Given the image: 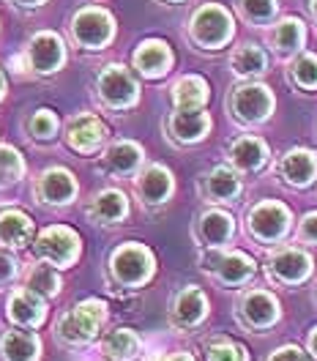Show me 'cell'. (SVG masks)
Listing matches in <instances>:
<instances>
[{"instance_id":"cell-9","label":"cell","mask_w":317,"mask_h":361,"mask_svg":"<svg viewBox=\"0 0 317 361\" xmlns=\"http://www.w3.org/2000/svg\"><path fill=\"white\" fill-rule=\"evenodd\" d=\"M203 263V269L211 271L216 276V282L225 285V288H244L257 274V263L247 252H238V249H230V252L213 249L211 255H205Z\"/></svg>"},{"instance_id":"cell-40","label":"cell","mask_w":317,"mask_h":361,"mask_svg":"<svg viewBox=\"0 0 317 361\" xmlns=\"http://www.w3.org/2000/svg\"><path fill=\"white\" fill-rule=\"evenodd\" d=\"M14 276H17V260H14L8 252L0 249V288L8 285Z\"/></svg>"},{"instance_id":"cell-42","label":"cell","mask_w":317,"mask_h":361,"mask_svg":"<svg viewBox=\"0 0 317 361\" xmlns=\"http://www.w3.org/2000/svg\"><path fill=\"white\" fill-rule=\"evenodd\" d=\"M161 361H197L192 353H186V350H178V353H170V356H164Z\"/></svg>"},{"instance_id":"cell-7","label":"cell","mask_w":317,"mask_h":361,"mask_svg":"<svg viewBox=\"0 0 317 361\" xmlns=\"http://www.w3.org/2000/svg\"><path fill=\"white\" fill-rule=\"evenodd\" d=\"M96 93L101 104L110 110H129L139 102V85H137L135 74L120 63H110L101 68L96 80Z\"/></svg>"},{"instance_id":"cell-21","label":"cell","mask_w":317,"mask_h":361,"mask_svg":"<svg viewBox=\"0 0 317 361\" xmlns=\"http://www.w3.org/2000/svg\"><path fill=\"white\" fill-rule=\"evenodd\" d=\"M279 176L287 186L306 189L317 180V154L309 148H293L279 159Z\"/></svg>"},{"instance_id":"cell-35","label":"cell","mask_w":317,"mask_h":361,"mask_svg":"<svg viewBox=\"0 0 317 361\" xmlns=\"http://www.w3.org/2000/svg\"><path fill=\"white\" fill-rule=\"evenodd\" d=\"M205 361H249V353L232 339L216 337L205 345Z\"/></svg>"},{"instance_id":"cell-8","label":"cell","mask_w":317,"mask_h":361,"mask_svg":"<svg viewBox=\"0 0 317 361\" xmlns=\"http://www.w3.org/2000/svg\"><path fill=\"white\" fill-rule=\"evenodd\" d=\"M312 269H315V260L301 247L273 249L268 260H266V276L273 285H285V288L304 285L312 276Z\"/></svg>"},{"instance_id":"cell-45","label":"cell","mask_w":317,"mask_h":361,"mask_svg":"<svg viewBox=\"0 0 317 361\" xmlns=\"http://www.w3.org/2000/svg\"><path fill=\"white\" fill-rule=\"evenodd\" d=\"M309 11H312V17L317 20V0H312V6H309Z\"/></svg>"},{"instance_id":"cell-31","label":"cell","mask_w":317,"mask_h":361,"mask_svg":"<svg viewBox=\"0 0 317 361\" xmlns=\"http://www.w3.org/2000/svg\"><path fill=\"white\" fill-rule=\"evenodd\" d=\"M304 42H306V27H304L301 20L287 17V20L273 25L271 47L279 55H293V52H298V49L304 47Z\"/></svg>"},{"instance_id":"cell-13","label":"cell","mask_w":317,"mask_h":361,"mask_svg":"<svg viewBox=\"0 0 317 361\" xmlns=\"http://www.w3.org/2000/svg\"><path fill=\"white\" fill-rule=\"evenodd\" d=\"M107 126L93 113L71 115L66 121V145L77 154H96L107 142Z\"/></svg>"},{"instance_id":"cell-1","label":"cell","mask_w":317,"mask_h":361,"mask_svg":"<svg viewBox=\"0 0 317 361\" xmlns=\"http://www.w3.org/2000/svg\"><path fill=\"white\" fill-rule=\"evenodd\" d=\"M110 320V307L101 298H85L66 310L55 323V334L68 348H85L101 337V329Z\"/></svg>"},{"instance_id":"cell-27","label":"cell","mask_w":317,"mask_h":361,"mask_svg":"<svg viewBox=\"0 0 317 361\" xmlns=\"http://www.w3.org/2000/svg\"><path fill=\"white\" fill-rule=\"evenodd\" d=\"M241 176L227 164L213 167L203 180V192L211 203H235L241 197Z\"/></svg>"},{"instance_id":"cell-39","label":"cell","mask_w":317,"mask_h":361,"mask_svg":"<svg viewBox=\"0 0 317 361\" xmlns=\"http://www.w3.org/2000/svg\"><path fill=\"white\" fill-rule=\"evenodd\" d=\"M266 361H309V353H304V350L295 348V345H282V348H276Z\"/></svg>"},{"instance_id":"cell-14","label":"cell","mask_w":317,"mask_h":361,"mask_svg":"<svg viewBox=\"0 0 317 361\" xmlns=\"http://www.w3.org/2000/svg\"><path fill=\"white\" fill-rule=\"evenodd\" d=\"M33 192H36L39 203L61 208V205L74 203L80 186H77V178H74L71 170H66V167H49V170H44V173L36 178Z\"/></svg>"},{"instance_id":"cell-44","label":"cell","mask_w":317,"mask_h":361,"mask_svg":"<svg viewBox=\"0 0 317 361\" xmlns=\"http://www.w3.org/2000/svg\"><path fill=\"white\" fill-rule=\"evenodd\" d=\"M6 96V77H3V71H0V99Z\"/></svg>"},{"instance_id":"cell-5","label":"cell","mask_w":317,"mask_h":361,"mask_svg":"<svg viewBox=\"0 0 317 361\" xmlns=\"http://www.w3.org/2000/svg\"><path fill=\"white\" fill-rule=\"evenodd\" d=\"M232 33H235L232 17L219 3H205L192 14L189 36L194 44L205 47V49H222L232 39Z\"/></svg>"},{"instance_id":"cell-24","label":"cell","mask_w":317,"mask_h":361,"mask_svg":"<svg viewBox=\"0 0 317 361\" xmlns=\"http://www.w3.org/2000/svg\"><path fill=\"white\" fill-rule=\"evenodd\" d=\"M135 68L142 77H148V80L164 77L173 68V49H170V44L158 42V39L142 42L135 52Z\"/></svg>"},{"instance_id":"cell-2","label":"cell","mask_w":317,"mask_h":361,"mask_svg":"<svg viewBox=\"0 0 317 361\" xmlns=\"http://www.w3.org/2000/svg\"><path fill=\"white\" fill-rule=\"evenodd\" d=\"M156 274V257L154 252L139 244V241H126L110 255V276L115 285L137 290L142 285H148Z\"/></svg>"},{"instance_id":"cell-25","label":"cell","mask_w":317,"mask_h":361,"mask_svg":"<svg viewBox=\"0 0 317 361\" xmlns=\"http://www.w3.org/2000/svg\"><path fill=\"white\" fill-rule=\"evenodd\" d=\"M88 216L96 225L113 227L120 225L129 216V197L120 189H104L99 192L88 205Z\"/></svg>"},{"instance_id":"cell-15","label":"cell","mask_w":317,"mask_h":361,"mask_svg":"<svg viewBox=\"0 0 317 361\" xmlns=\"http://www.w3.org/2000/svg\"><path fill=\"white\" fill-rule=\"evenodd\" d=\"M66 63V47L58 33H36L27 44V66L36 74H55Z\"/></svg>"},{"instance_id":"cell-17","label":"cell","mask_w":317,"mask_h":361,"mask_svg":"<svg viewBox=\"0 0 317 361\" xmlns=\"http://www.w3.org/2000/svg\"><path fill=\"white\" fill-rule=\"evenodd\" d=\"M135 189L145 205H164L175 192V178L164 164H148L137 170Z\"/></svg>"},{"instance_id":"cell-46","label":"cell","mask_w":317,"mask_h":361,"mask_svg":"<svg viewBox=\"0 0 317 361\" xmlns=\"http://www.w3.org/2000/svg\"><path fill=\"white\" fill-rule=\"evenodd\" d=\"M167 3H181V0H167Z\"/></svg>"},{"instance_id":"cell-37","label":"cell","mask_w":317,"mask_h":361,"mask_svg":"<svg viewBox=\"0 0 317 361\" xmlns=\"http://www.w3.org/2000/svg\"><path fill=\"white\" fill-rule=\"evenodd\" d=\"M293 80L298 88L317 90V55L315 52H304L298 55L293 63Z\"/></svg>"},{"instance_id":"cell-34","label":"cell","mask_w":317,"mask_h":361,"mask_svg":"<svg viewBox=\"0 0 317 361\" xmlns=\"http://www.w3.org/2000/svg\"><path fill=\"white\" fill-rule=\"evenodd\" d=\"M238 11L249 25L263 27V25H268L276 17L279 3L276 0H238Z\"/></svg>"},{"instance_id":"cell-22","label":"cell","mask_w":317,"mask_h":361,"mask_svg":"<svg viewBox=\"0 0 317 361\" xmlns=\"http://www.w3.org/2000/svg\"><path fill=\"white\" fill-rule=\"evenodd\" d=\"M142 161H145V151H142L139 142H132V140H115L113 145H107V151L101 157L104 170L118 176V178L137 176V170L142 167Z\"/></svg>"},{"instance_id":"cell-10","label":"cell","mask_w":317,"mask_h":361,"mask_svg":"<svg viewBox=\"0 0 317 361\" xmlns=\"http://www.w3.org/2000/svg\"><path fill=\"white\" fill-rule=\"evenodd\" d=\"M71 36L85 49H104L115 36L113 14L104 11V8H96V6L80 8L71 20Z\"/></svg>"},{"instance_id":"cell-23","label":"cell","mask_w":317,"mask_h":361,"mask_svg":"<svg viewBox=\"0 0 317 361\" xmlns=\"http://www.w3.org/2000/svg\"><path fill=\"white\" fill-rule=\"evenodd\" d=\"M42 339L33 329H6L0 334V361H39Z\"/></svg>"},{"instance_id":"cell-4","label":"cell","mask_w":317,"mask_h":361,"mask_svg":"<svg viewBox=\"0 0 317 361\" xmlns=\"http://www.w3.org/2000/svg\"><path fill=\"white\" fill-rule=\"evenodd\" d=\"M33 252L39 260H44L55 269H71L82 255V241H80L77 230L66 225H52L36 235Z\"/></svg>"},{"instance_id":"cell-12","label":"cell","mask_w":317,"mask_h":361,"mask_svg":"<svg viewBox=\"0 0 317 361\" xmlns=\"http://www.w3.org/2000/svg\"><path fill=\"white\" fill-rule=\"evenodd\" d=\"M208 317V295L197 285H186L173 295L170 304V323L175 331H194Z\"/></svg>"},{"instance_id":"cell-26","label":"cell","mask_w":317,"mask_h":361,"mask_svg":"<svg viewBox=\"0 0 317 361\" xmlns=\"http://www.w3.org/2000/svg\"><path fill=\"white\" fill-rule=\"evenodd\" d=\"M101 359L104 361H135L142 353V339L135 329H113L99 342Z\"/></svg>"},{"instance_id":"cell-28","label":"cell","mask_w":317,"mask_h":361,"mask_svg":"<svg viewBox=\"0 0 317 361\" xmlns=\"http://www.w3.org/2000/svg\"><path fill=\"white\" fill-rule=\"evenodd\" d=\"M33 219L17 211V208H8V211H0V247L8 249H25L33 241Z\"/></svg>"},{"instance_id":"cell-3","label":"cell","mask_w":317,"mask_h":361,"mask_svg":"<svg viewBox=\"0 0 317 361\" xmlns=\"http://www.w3.org/2000/svg\"><path fill=\"white\" fill-rule=\"evenodd\" d=\"M293 227L290 208L279 200H260L247 214V233L257 244H279Z\"/></svg>"},{"instance_id":"cell-41","label":"cell","mask_w":317,"mask_h":361,"mask_svg":"<svg viewBox=\"0 0 317 361\" xmlns=\"http://www.w3.org/2000/svg\"><path fill=\"white\" fill-rule=\"evenodd\" d=\"M306 353L317 359V326L312 329V331H309V337H306Z\"/></svg>"},{"instance_id":"cell-32","label":"cell","mask_w":317,"mask_h":361,"mask_svg":"<svg viewBox=\"0 0 317 361\" xmlns=\"http://www.w3.org/2000/svg\"><path fill=\"white\" fill-rule=\"evenodd\" d=\"M266 66H268L266 52L254 44H241L232 52V58H230V68H232L235 77H241V80L260 77V74L266 71Z\"/></svg>"},{"instance_id":"cell-38","label":"cell","mask_w":317,"mask_h":361,"mask_svg":"<svg viewBox=\"0 0 317 361\" xmlns=\"http://www.w3.org/2000/svg\"><path fill=\"white\" fill-rule=\"evenodd\" d=\"M298 241L306 247H317V211H309L298 225Z\"/></svg>"},{"instance_id":"cell-11","label":"cell","mask_w":317,"mask_h":361,"mask_svg":"<svg viewBox=\"0 0 317 361\" xmlns=\"http://www.w3.org/2000/svg\"><path fill=\"white\" fill-rule=\"evenodd\" d=\"M273 93L271 88L260 85V82H247L238 85L230 96V113L235 115L241 123H263L273 113Z\"/></svg>"},{"instance_id":"cell-18","label":"cell","mask_w":317,"mask_h":361,"mask_svg":"<svg viewBox=\"0 0 317 361\" xmlns=\"http://www.w3.org/2000/svg\"><path fill=\"white\" fill-rule=\"evenodd\" d=\"M194 235L205 249H222L235 235V219L222 208H208L194 222Z\"/></svg>"},{"instance_id":"cell-43","label":"cell","mask_w":317,"mask_h":361,"mask_svg":"<svg viewBox=\"0 0 317 361\" xmlns=\"http://www.w3.org/2000/svg\"><path fill=\"white\" fill-rule=\"evenodd\" d=\"M17 6H25V8H36V6H42L44 0H14Z\"/></svg>"},{"instance_id":"cell-29","label":"cell","mask_w":317,"mask_h":361,"mask_svg":"<svg viewBox=\"0 0 317 361\" xmlns=\"http://www.w3.org/2000/svg\"><path fill=\"white\" fill-rule=\"evenodd\" d=\"M208 82L197 74H186L173 85V104L175 110H203L208 104Z\"/></svg>"},{"instance_id":"cell-30","label":"cell","mask_w":317,"mask_h":361,"mask_svg":"<svg viewBox=\"0 0 317 361\" xmlns=\"http://www.w3.org/2000/svg\"><path fill=\"white\" fill-rule=\"evenodd\" d=\"M25 288L39 293L42 298H55V295L61 293V288H63V279H61V274H58L55 266L39 260V263H33L30 269L25 271Z\"/></svg>"},{"instance_id":"cell-36","label":"cell","mask_w":317,"mask_h":361,"mask_svg":"<svg viewBox=\"0 0 317 361\" xmlns=\"http://www.w3.org/2000/svg\"><path fill=\"white\" fill-rule=\"evenodd\" d=\"M58 129H61L58 115L52 113V110H46V107L36 110V113L30 115V121H27V135L33 137V140H39V142H49V140H55Z\"/></svg>"},{"instance_id":"cell-6","label":"cell","mask_w":317,"mask_h":361,"mask_svg":"<svg viewBox=\"0 0 317 361\" xmlns=\"http://www.w3.org/2000/svg\"><path fill=\"white\" fill-rule=\"evenodd\" d=\"M282 317V304L271 290L249 288L235 304V320L249 331H268Z\"/></svg>"},{"instance_id":"cell-16","label":"cell","mask_w":317,"mask_h":361,"mask_svg":"<svg viewBox=\"0 0 317 361\" xmlns=\"http://www.w3.org/2000/svg\"><path fill=\"white\" fill-rule=\"evenodd\" d=\"M46 310H49L46 298H42L33 290H27V288L11 290L8 301H6V317L14 326H20V329H39V326H44Z\"/></svg>"},{"instance_id":"cell-20","label":"cell","mask_w":317,"mask_h":361,"mask_svg":"<svg viewBox=\"0 0 317 361\" xmlns=\"http://www.w3.org/2000/svg\"><path fill=\"white\" fill-rule=\"evenodd\" d=\"M167 132L170 140L178 145H194L208 137L211 132V115L203 110H175L167 118Z\"/></svg>"},{"instance_id":"cell-33","label":"cell","mask_w":317,"mask_h":361,"mask_svg":"<svg viewBox=\"0 0 317 361\" xmlns=\"http://www.w3.org/2000/svg\"><path fill=\"white\" fill-rule=\"evenodd\" d=\"M25 176V159L17 148L0 145V189L14 186Z\"/></svg>"},{"instance_id":"cell-19","label":"cell","mask_w":317,"mask_h":361,"mask_svg":"<svg viewBox=\"0 0 317 361\" xmlns=\"http://www.w3.org/2000/svg\"><path fill=\"white\" fill-rule=\"evenodd\" d=\"M230 167L238 176H257L268 161V145L254 135H244L230 142Z\"/></svg>"}]
</instances>
